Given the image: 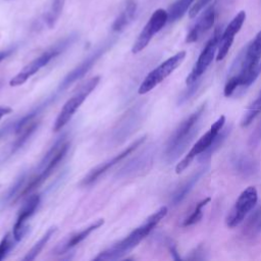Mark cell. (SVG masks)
<instances>
[{
	"mask_svg": "<svg viewBox=\"0 0 261 261\" xmlns=\"http://www.w3.org/2000/svg\"><path fill=\"white\" fill-rule=\"evenodd\" d=\"M169 251H170V253H171L173 259H175V260H179V259H180V257L178 256L177 251H176L174 245H170V246H169Z\"/></svg>",
	"mask_w": 261,
	"mask_h": 261,
	"instance_id": "cell-37",
	"label": "cell"
},
{
	"mask_svg": "<svg viewBox=\"0 0 261 261\" xmlns=\"http://www.w3.org/2000/svg\"><path fill=\"white\" fill-rule=\"evenodd\" d=\"M24 180H25V172H22L21 174L18 175V177L14 180V182L9 187V189L0 199V211L5 209L6 206L13 203L19 197H21Z\"/></svg>",
	"mask_w": 261,
	"mask_h": 261,
	"instance_id": "cell-19",
	"label": "cell"
},
{
	"mask_svg": "<svg viewBox=\"0 0 261 261\" xmlns=\"http://www.w3.org/2000/svg\"><path fill=\"white\" fill-rule=\"evenodd\" d=\"M14 242L16 241L14 240L12 233H7L4 236V238L0 242V260H3L11 251Z\"/></svg>",
	"mask_w": 261,
	"mask_h": 261,
	"instance_id": "cell-31",
	"label": "cell"
},
{
	"mask_svg": "<svg viewBox=\"0 0 261 261\" xmlns=\"http://www.w3.org/2000/svg\"><path fill=\"white\" fill-rule=\"evenodd\" d=\"M207 169H208L207 166L201 167L200 169L195 171L180 187H178V189L171 196L172 205L179 204L188 196V194L192 191L194 186L199 181V179L203 176V174H205Z\"/></svg>",
	"mask_w": 261,
	"mask_h": 261,
	"instance_id": "cell-17",
	"label": "cell"
},
{
	"mask_svg": "<svg viewBox=\"0 0 261 261\" xmlns=\"http://www.w3.org/2000/svg\"><path fill=\"white\" fill-rule=\"evenodd\" d=\"M103 224H104V219H103V218H102V219H98V220H96L94 223H92L91 225H89L88 227H86V228H84L83 230H81V231H79V232L72 234V236L68 239V241L63 245L62 251L67 250V249H69V248H71V247H74L75 245L80 244V243H81L82 241H84L92 231H94L95 229L99 228V227L102 226Z\"/></svg>",
	"mask_w": 261,
	"mask_h": 261,
	"instance_id": "cell-22",
	"label": "cell"
},
{
	"mask_svg": "<svg viewBox=\"0 0 261 261\" xmlns=\"http://www.w3.org/2000/svg\"><path fill=\"white\" fill-rule=\"evenodd\" d=\"M211 0H197L195 2V4L192 5L191 9H190V12H189V15L191 18L195 17Z\"/></svg>",
	"mask_w": 261,
	"mask_h": 261,
	"instance_id": "cell-32",
	"label": "cell"
},
{
	"mask_svg": "<svg viewBox=\"0 0 261 261\" xmlns=\"http://www.w3.org/2000/svg\"><path fill=\"white\" fill-rule=\"evenodd\" d=\"M167 214V207L162 206L152 215H150L143 224L134 229L126 238L114 244L110 248L101 252L95 260L105 261V260H117L122 258L124 255L128 254L134 248H136L160 222L162 218Z\"/></svg>",
	"mask_w": 261,
	"mask_h": 261,
	"instance_id": "cell-2",
	"label": "cell"
},
{
	"mask_svg": "<svg viewBox=\"0 0 261 261\" xmlns=\"http://www.w3.org/2000/svg\"><path fill=\"white\" fill-rule=\"evenodd\" d=\"M64 3L65 0H52L50 6L48 7L46 13L43 16V21L49 29L55 25L63 10Z\"/></svg>",
	"mask_w": 261,
	"mask_h": 261,
	"instance_id": "cell-23",
	"label": "cell"
},
{
	"mask_svg": "<svg viewBox=\"0 0 261 261\" xmlns=\"http://www.w3.org/2000/svg\"><path fill=\"white\" fill-rule=\"evenodd\" d=\"M245 20H246V12L242 10L230 20V22L227 24L225 30L222 32L219 40V44H218V49H217V56H216L217 61L222 60L226 56V54L228 53L232 45L234 36L239 33Z\"/></svg>",
	"mask_w": 261,
	"mask_h": 261,
	"instance_id": "cell-13",
	"label": "cell"
},
{
	"mask_svg": "<svg viewBox=\"0 0 261 261\" xmlns=\"http://www.w3.org/2000/svg\"><path fill=\"white\" fill-rule=\"evenodd\" d=\"M261 111V91L255 98V100L251 103V105L248 107L246 113L244 114L242 120H241V125L243 127H247L250 125L253 120L256 118V116L260 113Z\"/></svg>",
	"mask_w": 261,
	"mask_h": 261,
	"instance_id": "cell-29",
	"label": "cell"
},
{
	"mask_svg": "<svg viewBox=\"0 0 261 261\" xmlns=\"http://www.w3.org/2000/svg\"><path fill=\"white\" fill-rule=\"evenodd\" d=\"M10 112H12V108L9 106H0V119L6 115L9 114Z\"/></svg>",
	"mask_w": 261,
	"mask_h": 261,
	"instance_id": "cell-36",
	"label": "cell"
},
{
	"mask_svg": "<svg viewBox=\"0 0 261 261\" xmlns=\"http://www.w3.org/2000/svg\"><path fill=\"white\" fill-rule=\"evenodd\" d=\"M99 82H100V76H94L90 79L85 84H83L77 89V91L64 103L63 107L61 108L59 114L55 119V122L53 125L54 132L60 130L71 119V117L80 108V106L83 104V102L93 92V90H95Z\"/></svg>",
	"mask_w": 261,
	"mask_h": 261,
	"instance_id": "cell-6",
	"label": "cell"
},
{
	"mask_svg": "<svg viewBox=\"0 0 261 261\" xmlns=\"http://www.w3.org/2000/svg\"><path fill=\"white\" fill-rule=\"evenodd\" d=\"M151 155L152 154L148 153V154H143L139 157L134 158L127 164H125V166L121 169V172L124 175H126L128 173H136V172L142 171L144 168L147 167V165H149L152 162Z\"/></svg>",
	"mask_w": 261,
	"mask_h": 261,
	"instance_id": "cell-24",
	"label": "cell"
},
{
	"mask_svg": "<svg viewBox=\"0 0 261 261\" xmlns=\"http://www.w3.org/2000/svg\"><path fill=\"white\" fill-rule=\"evenodd\" d=\"M68 148H69V144L65 140V136H62L61 138H59L58 141L55 142V144L50 148V150L46 153V155L41 160L38 166L37 175L30 180L29 185L25 188H23L21 196L40 187L52 174L53 170L56 168V166L65 156Z\"/></svg>",
	"mask_w": 261,
	"mask_h": 261,
	"instance_id": "cell-4",
	"label": "cell"
},
{
	"mask_svg": "<svg viewBox=\"0 0 261 261\" xmlns=\"http://www.w3.org/2000/svg\"><path fill=\"white\" fill-rule=\"evenodd\" d=\"M186 57L185 51H179L176 54L172 55L165 61H163L160 65H158L156 68H154L151 72L148 73V75L144 79L142 84L139 87L138 93L140 95H144L151 90H153L157 85H159L161 82H163L168 75H170L184 61Z\"/></svg>",
	"mask_w": 261,
	"mask_h": 261,
	"instance_id": "cell-7",
	"label": "cell"
},
{
	"mask_svg": "<svg viewBox=\"0 0 261 261\" xmlns=\"http://www.w3.org/2000/svg\"><path fill=\"white\" fill-rule=\"evenodd\" d=\"M12 51H13V49H8V50L0 51V62H1L3 59H5Z\"/></svg>",
	"mask_w": 261,
	"mask_h": 261,
	"instance_id": "cell-38",
	"label": "cell"
},
{
	"mask_svg": "<svg viewBox=\"0 0 261 261\" xmlns=\"http://www.w3.org/2000/svg\"><path fill=\"white\" fill-rule=\"evenodd\" d=\"M187 259H190V260H202V259H205V251L203 249V247L199 246L197 247L194 252L191 253V256L187 257Z\"/></svg>",
	"mask_w": 261,
	"mask_h": 261,
	"instance_id": "cell-35",
	"label": "cell"
},
{
	"mask_svg": "<svg viewBox=\"0 0 261 261\" xmlns=\"http://www.w3.org/2000/svg\"><path fill=\"white\" fill-rule=\"evenodd\" d=\"M146 139V136H143L139 139H137L135 142H133L129 146H127L123 151H121L119 154L115 155L114 157H112L111 159L105 161L104 163L96 166L95 168H93L88 174L87 176L83 179V185H90L92 182H94L101 174H103L105 171H107L109 168H111L112 166H114L115 164H117L118 162H120L122 159H124L127 155H129L130 153H133L138 147L141 146V144L144 143Z\"/></svg>",
	"mask_w": 261,
	"mask_h": 261,
	"instance_id": "cell-14",
	"label": "cell"
},
{
	"mask_svg": "<svg viewBox=\"0 0 261 261\" xmlns=\"http://www.w3.org/2000/svg\"><path fill=\"white\" fill-rule=\"evenodd\" d=\"M57 227L56 226H51L50 228H48V230L43 234V237L33 246V248L27 253V255L24 256L23 260L25 261H31L34 260L43 250V248L46 246V244L48 243V241L51 239V237L54 234V232L56 231Z\"/></svg>",
	"mask_w": 261,
	"mask_h": 261,
	"instance_id": "cell-28",
	"label": "cell"
},
{
	"mask_svg": "<svg viewBox=\"0 0 261 261\" xmlns=\"http://www.w3.org/2000/svg\"><path fill=\"white\" fill-rule=\"evenodd\" d=\"M37 126H38V121L33 120V121L29 122L27 125H24L20 130H18L16 133V139L14 140V142L12 144L11 153H14L16 150H18L28 141V139L36 130Z\"/></svg>",
	"mask_w": 261,
	"mask_h": 261,
	"instance_id": "cell-27",
	"label": "cell"
},
{
	"mask_svg": "<svg viewBox=\"0 0 261 261\" xmlns=\"http://www.w3.org/2000/svg\"><path fill=\"white\" fill-rule=\"evenodd\" d=\"M261 142V122L257 125L255 130L251 134L249 138V145L256 146Z\"/></svg>",
	"mask_w": 261,
	"mask_h": 261,
	"instance_id": "cell-34",
	"label": "cell"
},
{
	"mask_svg": "<svg viewBox=\"0 0 261 261\" xmlns=\"http://www.w3.org/2000/svg\"><path fill=\"white\" fill-rule=\"evenodd\" d=\"M232 165L238 173L243 176H249L257 171V163L247 155H238L232 160Z\"/></svg>",
	"mask_w": 261,
	"mask_h": 261,
	"instance_id": "cell-20",
	"label": "cell"
},
{
	"mask_svg": "<svg viewBox=\"0 0 261 261\" xmlns=\"http://www.w3.org/2000/svg\"><path fill=\"white\" fill-rule=\"evenodd\" d=\"M258 200V193L255 187L246 188L237 199L233 207L228 212L225 222L230 228L239 225L249 212L255 207Z\"/></svg>",
	"mask_w": 261,
	"mask_h": 261,
	"instance_id": "cell-9",
	"label": "cell"
},
{
	"mask_svg": "<svg viewBox=\"0 0 261 261\" xmlns=\"http://www.w3.org/2000/svg\"><path fill=\"white\" fill-rule=\"evenodd\" d=\"M205 106V104H202L197 108L191 115L182 120L172 133L167 141L164 151V158L167 162H173L176 160L197 135L200 126L199 121L204 114Z\"/></svg>",
	"mask_w": 261,
	"mask_h": 261,
	"instance_id": "cell-3",
	"label": "cell"
},
{
	"mask_svg": "<svg viewBox=\"0 0 261 261\" xmlns=\"http://www.w3.org/2000/svg\"><path fill=\"white\" fill-rule=\"evenodd\" d=\"M166 22H168L167 11L162 8L155 10L134 43L132 52L136 54L145 49L152 38L166 24Z\"/></svg>",
	"mask_w": 261,
	"mask_h": 261,
	"instance_id": "cell-12",
	"label": "cell"
},
{
	"mask_svg": "<svg viewBox=\"0 0 261 261\" xmlns=\"http://www.w3.org/2000/svg\"><path fill=\"white\" fill-rule=\"evenodd\" d=\"M220 37H221V30H220V28H217L214 31L213 36L207 42V44L205 45L201 54L199 55L198 60L196 61L192 71L188 75V77L186 80L188 85H191L194 82L200 80V77L203 75V73L209 67V65L211 64V62L214 58L215 52L218 49V44H219Z\"/></svg>",
	"mask_w": 261,
	"mask_h": 261,
	"instance_id": "cell-11",
	"label": "cell"
},
{
	"mask_svg": "<svg viewBox=\"0 0 261 261\" xmlns=\"http://www.w3.org/2000/svg\"><path fill=\"white\" fill-rule=\"evenodd\" d=\"M194 1L195 0H176L175 2H173L167 10L168 22L176 21L177 19L182 17V15L192 6Z\"/></svg>",
	"mask_w": 261,
	"mask_h": 261,
	"instance_id": "cell-25",
	"label": "cell"
},
{
	"mask_svg": "<svg viewBox=\"0 0 261 261\" xmlns=\"http://www.w3.org/2000/svg\"><path fill=\"white\" fill-rule=\"evenodd\" d=\"M114 41H115L114 39H108L105 42H103L100 46H98L93 52H91V54H89L74 69H72L70 72L67 73V75L60 83L59 90L62 91L67 87H69L74 82L84 77L88 73V71L94 66L97 60L112 46Z\"/></svg>",
	"mask_w": 261,
	"mask_h": 261,
	"instance_id": "cell-10",
	"label": "cell"
},
{
	"mask_svg": "<svg viewBox=\"0 0 261 261\" xmlns=\"http://www.w3.org/2000/svg\"><path fill=\"white\" fill-rule=\"evenodd\" d=\"M225 123V116L221 115L219 116L211 125V127L197 141V143L192 147V149L189 151V153L176 164L175 166V172L178 174L182 172L194 160L195 157L201 155L204 151H206L210 145L212 144L213 140L217 136V134L222 129Z\"/></svg>",
	"mask_w": 261,
	"mask_h": 261,
	"instance_id": "cell-8",
	"label": "cell"
},
{
	"mask_svg": "<svg viewBox=\"0 0 261 261\" xmlns=\"http://www.w3.org/2000/svg\"><path fill=\"white\" fill-rule=\"evenodd\" d=\"M215 17H216L215 5H211L205 10V12H203V14L198 18L195 24L191 28V30L187 35L186 42L193 43L199 40L203 34H205L207 31H209L212 28Z\"/></svg>",
	"mask_w": 261,
	"mask_h": 261,
	"instance_id": "cell-16",
	"label": "cell"
},
{
	"mask_svg": "<svg viewBox=\"0 0 261 261\" xmlns=\"http://www.w3.org/2000/svg\"><path fill=\"white\" fill-rule=\"evenodd\" d=\"M189 86H190L189 89H187V91H186V92L182 94V96L179 98V104H181V103H184L185 101H187L188 99H190V97L197 91V89H198L199 86H200V80L194 82L193 84H191V85H189Z\"/></svg>",
	"mask_w": 261,
	"mask_h": 261,
	"instance_id": "cell-33",
	"label": "cell"
},
{
	"mask_svg": "<svg viewBox=\"0 0 261 261\" xmlns=\"http://www.w3.org/2000/svg\"><path fill=\"white\" fill-rule=\"evenodd\" d=\"M76 38H77V36L75 34L69 35L66 38H64L63 40L56 43L54 46H52L48 50H46L44 53H42L36 59L31 61L29 64H27L15 76H13L9 81V86L17 87V86L24 84L31 76H33L35 73H37L45 65H47L54 57L58 56L60 53H62L68 47H70L75 42Z\"/></svg>",
	"mask_w": 261,
	"mask_h": 261,
	"instance_id": "cell-5",
	"label": "cell"
},
{
	"mask_svg": "<svg viewBox=\"0 0 261 261\" xmlns=\"http://www.w3.org/2000/svg\"><path fill=\"white\" fill-rule=\"evenodd\" d=\"M137 12V3L135 0H126L123 9L118 14V16L115 18L112 24V31L113 32H121L122 30L127 27L132 20L134 19Z\"/></svg>",
	"mask_w": 261,
	"mask_h": 261,
	"instance_id": "cell-18",
	"label": "cell"
},
{
	"mask_svg": "<svg viewBox=\"0 0 261 261\" xmlns=\"http://www.w3.org/2000/svg\"><path fill=\"white\" fill-rule=\"evenodd\" d=\"M261 61V31L242 50L229 70V79L224 86V96H231L238 89H247L254 82L253 72Z\"/></svg>",
	"mask_w": 261,
	"mask_h": 261,
	"instance_id": "cell-1",
	"label": "cell"
},
{
	"mask_svg": "<svg viewBox=\"0 0 261 261\" xmlns=\"http://www.w3.org/2000/svg\"><path fill=\"white\" fill-rule=\"evenodd\" d=\"M39 204H40V195H33L24 202V204L20 208L16 222L12 230L13 238L16 242L20 241L28 232L29 227H28L27 221L35 213Z\"/></svg>",
	"mask_w": 261,
	"mask_h": 261,
	"instance_id": "cell-15",
	"label": "cell"
},
{
	"mask_svg": "<svg viewBox=\"0 0 261 261\" xmlns=\"http://www.w3.org/2000/svg\"><path fill=\"white\" fill-rule=\"evenodd\" d=\"M229 130H230V127H225V128H223L222 127V129L217 134V136L215 137V139L213 140V142H212V144L210 145V147L206 150V151H204L201 155H199V161L200 162H205V161H208L209 159H210V157L212 156V154L222 145V143L225 141V139H226V137L228 136V134H229Z\"/></svg>",
	"mask_w": 261,
	"mask_h": 261,
	"instance_id": "cell-26",
	"label": "cell"
},
{
	"mask_svg": "<svg viewBox=\"0 0 261 261\" xmlns=\"http://www.w3.org/2000/svg\"><path fill=\"white\" fill-rule=\"evenodd\" d=\"M261 232V206L257 208L247 219L243 227V234L246 238H254Z\"/></svg>",
	"mask_w": 261,
	"mask_h": 261,
	"instance_id": "cell-21",
	"label": "cell"
},
{
	"mask_svg": "<svg viewBox=\"0 0 261 261\" xmlns=\"http://www.w3.org/2000/svg\"><path fill=\"white\" fill-rule=\"evenodd\" d=\"M210 198L207 197L203 200H201L197 205L196 207L194 208L193 212L184 220L182 222V225L184 226H190V225H193L195 223H197L199 220H201L202 216H203V208L210 202Z\"/></svg>",
	"mask_w": 261,
	"mask_h": 261,
	"instance_id": "cell-30",
	"label": "cell"
}]
</instances>
